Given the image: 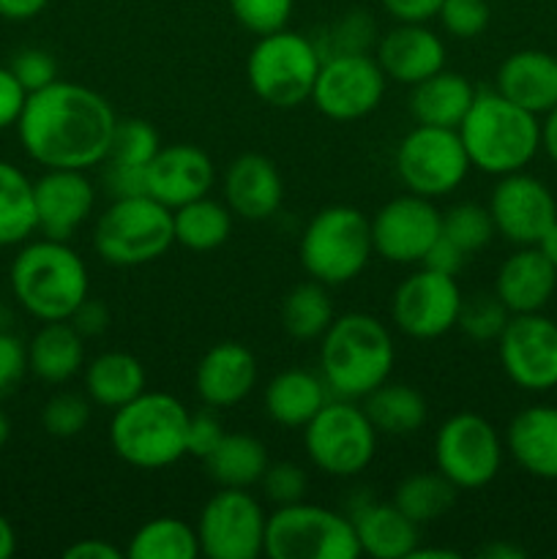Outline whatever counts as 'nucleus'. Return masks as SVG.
Listing matches in <instances>:
<instances>
[{
    "label": "nucleus",
    "mask_w": 557,
    "mask_h": 559,
    "mask_svg": "<svg viewBox=\"0 0 557 559\" xmlns=\"http://www.w3.org/2000/svg\"><path fill=\"white\" fill-rule=\"evenodd\" d=\"M118 115L102 93L55 80L27 93L16 120L22 151L44 169H93L107 162Z\"/></svg>",
    "instance_id": "1"
},
{
    "label": "nucleus",
    "mask_w": 557,
    "mask_h": 559,
    "mask_svg": "<svg viewBox=\"0 0 557 559\" xmlns=\"http://www.w3.org/2000/svg\"><path fill=\"white\" fill-rule=\"evenodd\" d=\"M16 304L38 322L71 320L91 289L82 257L66 240H25L9 267Z\"/></svg>",
    "instance_id": "2"
},
{
    "label": "nucleus",
    "mask_w": 557,
    "mask_h": 559,
    "mask_svg": "<svg viewBox=\"0 0 557 559\" xmlns=\"http://www.w3.org/2000/svg\"><path fill=\"white\" fill-rule=\"evenodd\" d=\"M396 360L393 338L377 317L347 311L331 322L320 342V369L339 399H364L388 382Z\"/></svg>",
    "instance_id": "3"
},
{
    "label": "nucleus",
    "mask_w": 557,
    "mask_h": 559,
    "mask_svg": "<svg viewBox=\"0 0 557 559\" xmlns=\"http://www.w3.org/2000/svg\"><path fill=\"white\" fill-rule=\"evenodd\" d=\"M457 131L470 164L495 178L522 173L541 151L538 115L517 107L497 91L475 93L473 107Z\"/></svg>",
    "instance_id": "4"
},
{
    "label": "nucleus",
    "mask_w": 557,
    "mask_h": 559,
    "mask_svg": "<svg viewBox=\"0 0 557 559\" xmlns=\"http://www.w3.org/2000/svg\"><path fill=\"white\" fill-rule=\"evenodd\" d=\"M191 413L180 399L162 391H142L109 420L115 456L137 469H162L186 456Z\"/></svg>",
    "instance_id": "5"
},
{
    "label": "nucleus",
    "mask_w": 557,
    "mask_h": 559,
    "mask_svg": "<svg viewBox=\"0 0 557 559\" xmlns=\"http://www.w3.org/2000/svg\"><path fill=\"white\" fill-rule=\"evenodd\" d=\"M300 265L315 282L325 287H339L369 265L375 254L371 243V218H366L353 205H331L315 213L300 235Z\"/></svg>",
    "instance_id": "6"
},
{
    "label": "nucleus",
    "mask_w": 557,
    "mask_h": 559,
    "mask_svg": "<svg viewBox=\"0 0 557 559\" xmlns=\"http://www.w3.org/2000/svg\"><path fill=\"white\" fill-rule=\"evenodd\" d=\"M173 243V211L147 194L112 200L93 227V249L115 267L156 262Z\"/></svg>",
    "instance_id": "7"
},
{
    "label": "nucleus",
    "mask_w": 557,
    "mask_h": 559,
    "mask_svg": "<svg viewBox=\"0 0 557 559\" xmlns=\"http://www.w3.org/2000/svg\"><path fill=\"white\" fill-rule=\"evenodd\" d=\"M320 66L317 44L284 27L257 38L246 60V80L251 93L268 107L293 109L311 98Z\"/></svg>",
    "instance_id": "8"
},
{
    "label": "nucleus",
    "mask_w": 557,
    "mask_h": 559,
    "mask_svg": "<svg viewBox=\"0 0 557 559\" xmlns=\"http://www.w3.org/2000/svg\"><path fill=\"white\" fill-rule=\"evenodd\" d=\"M265 557L271 559H358L353 519L331 508L293 502L268 516Z\"/></svg>",
    "instance_id": "9"
},
{
    "label": "nucleus",
    "mask_w": 557,
    "mask_h": 559,
    "mask_svg": "<svg viewBox=\"0 0 557 559\" xmlns=\"http://www.w3.org/2000/svg\"><path fill=\"white\" fill-rule=\"evenodd\" d=\"M304 445L317 469L333 478H353L375 459L377 429L364 407L336 399L304 426Z\"/></svg>",
    "instance_id": "10"
},
{
    "label": "nucleus",
    "mask_w": 557,
    "mask_h": 559,
    "mask_svg": "<svg viewBox=\"0 0 557 559\" xmlns=\"http://www.w3.org/2000/svg\"><path fill=\"white\" fill-rule=\"evenodd\" d=\"M470 167L473 164L457 129L415 126L396 147L399 180L426 200L457 191L467 178Z\"/></svg>",
    "instance_id": "11"
},
{
    "label": "nucleus",
    "mask_w": 557,
    "mask_h": 559,
    "mask_svg": "<svg viewBox=\"0 0 557 559\" xmlns=\"http://www.w3.org/2000/svg\"><path fill=\"white\" fill-rule=\"evenodd\" d=\"M500 435L495 426L475 413H457L437 429L435 462L437 469L457 489H484L502 467Z\"/></svg>",
    "instance_id": "12"
},
{
    "label": "nucleus",
    "mask_w": 557,
    "mask_h": 559,
    "mask_svg": "<svg viewBox=\"0 0 557 559\" xmlns=\"http://www.w3.org/2000/svg\"><path fill=\"white\" fill-rule=\"evenodd\" d=\"M268 513L249 489H218L197 519L200 551L211 559H257L265 555Z\"/></svg>",
    "instance_id": "13"
},
{
    "label": "nucleus",
    "mask_w": 557,
    "mask_h": 559,
    "mask_svg": "<svg viewBox=\"0 0 557 559\" xmlns=\"http://www.w3.org/2000/svg\"><path fill=\"white\" fill-rule=\"evenodd\" d=\"M386 85L388 76L382 74L380 63L366 52L328 55L317 71L309 102L325 118L349 123L380 107Z\"/></svg>",
    "instance_id": "14"
},
{
    "label": "nucleus",
    "mask_w": 557,
    "mask_h": 559,
    "mask_svg": "<svg viewBox=\"0 0 557 559\" xmlns=\"http://www.w3.org/2000/svg\"><path fill=\"white\" fill-rule=\"evenodd\" d=\"M502 371L517 388L546 393L557 388V322L535 314H511L497 338Z\"/></svg>",
    "instance_id": "15"
},
{
    "label": "nucleus",
    "mask_w": 557,
    "mask_h": 559,
    "mask_svg": "<svg viewBox=\"0 0 557 559\" xmlns=\"http://www.w3.org/2000/svg\"><path fill=\"white\" fill-rule=\"evenodd\" d=\"M462 298L464 295L459 289L457 276L424 267L404 278L393 293V322L404 336L431 342L457 328Z\"/></svg>",
    "instance_id": "16"
},
{
    "label": "nucleus",
    "mask_w": 557,
    "mask_h": 559,
    "mask_svg": "<svg viewBox=\"0 0 557 559\" xmlns=\"http://www.w3.org/2000/svg\"><path fill=\"white\" fill-rule=\"evenodd\" d=\"M442 235V213L435 202L418 194L393 197L371 218V243L375 254L396 265H413L426 257Z\"/></svg>",
    "instance_id": "17"
},
{
    "label": "nucleus",
    "mask_w": 557,
    "mask_h": 559,
    "mask_svg": "<svg viewBox=\"0 0 557 559\" xmlns=\"http://www.w3.org/2000/svg\"><path fill=\"white\" fill-rule=\"evenodd\" d=\"M497 235L513 246H535L557 222V200L535 175L511 173L497 180L489 200Z\"/></svg>",
    "instance_id": "18"
},
{
    "label": "nucleus",
    "mask_w": 557,
    "mask_h": 559,
    "mask_svg": "<svg viewBox=\"0 0 557 559\" xmlns=\"http://www.w3.org/2000/svg\"><path fill=\"white\" fill-rule=\"evenodd\" d=\"M216 183V167L202 147L189 142L158 147L145 167V191L169 211L211 194Z\"/></svg>",
    "instance_id": "19"
},
{
    "label": "nucleus",
    "mask_w": 557,
    "mask_h": 559,
    "mask_svg": "<svg viewBox=\"0 0 557 559\" xmlns=\"http://www.w3.org/2000/svg\"><path fill=\"white\" fill-rule=\"evenodd\" d=\"M36 224L44 238L69 240L96 205V189L85 169H47L33 180Z\"/></svg>",
    "instance_id": "20"
},
{
    "label": "nucleus",
    "mask_w": 557,
    "mask_h": 559,
    "mask_svg": "<svg viewBox=\"0 0 557 559\" xmlns=\"http://www.w3.org/2000/svg\"><path fill=\"white\" fill-rule=\"evenodd\" d=\"M377 63L388 80L399 85H418L426 76L446 69V44L426 25L399 22L377 41Z\"/></svg>",
    "instance_id": "21"
},
{
    "label": "nucleus",
    "mask_w": 557,
    "mask_h": 559,
    "mask_svg": "<svg viewBox=\"0 0 557 559\" xmlns=\"http://www.w3.org/2000/svg\"><path fill=\"white\" fill-rule=\"evenodd\" d=\"M224 202L233 216L265 222L284 202V180L276 164L262 153H244L224 173Z\"/></svg>",
    "instance_id": "22"
},
{
    "label": "nucleus",
    "mask_w": 557,
    "mask_h": 559,
    "mask_svg": "<svg viewBox=\"0 0 557 559\" xmlns=\"http://www.w3.org/2000/svg\"><path fill=\"white\" fill-rule=\"evenodd\" d=\"M257 358L238 342H218L197 366V396L211 409H227L244 402L257 385Z\"/></svg>",
    "instance_id": "23"
},
{
    "label": "nucleus",
    "mask_w": 557,
    "mask_h": 559,
    "mask_svg": "<svg viewBox=\"0 0 557 559\" xmlns=\"http://www.w3.org/2000/svg\"><path fill=\"white\" fill-rule=\"evenodd\" d=\"M557 289V271L538 246H519L506 257L495 278V295L511 314L544 311Z\"/></svg>",
    "instance_id": "24"
},
{
    "label": "nucleus",
    "mask_w": 557,
    "mask_h": 559,
    "mask_svg": "<svg viewBox=\"0 0 557 559\" xmlns=\"http://www.w3.org/2000/svg\"><path fill=\"white\" fill-rule=\"evenodd\" d=\"M500 96L533 115H546L557 107V58L544 49H519L497 69Z\"/></svg>",
    "instance_id": "25"
},
{
    "label": "nucleus",
    "mask_w": 557,
    "mask_h": 559,
    "mask_svg": "<svg viewBox=\"0 0 557 559\" xmlns=\"http://www.w3.org/2000/svg\"><path fill=\"white\" fill-rule=\"evenodd\" d=\"M506 448L513 462L541 480H557V407L533 404L508 424Z\"/></svg>",
    "instance_id": "26"
},
{
    "label": "nucleus",
    "mask_w": 557,
    "mask_h": 559,
    "mask_svg": "<svg viewBox=\"0 0 557 559\" xmlns=\"http://www.w3.org/2000/svg\"><path fill=\"white\" fill-rule=\"evenodd\" d=\"M358 535L360 555L375 559H407L420 544L418 524L410 522L396 506L388 502H364L349 513Z\"/></svg>",
    "instance_id": "27"
},
{
    "label": "nucleus",
    "mask_w": 557,
    "mask_h": 559,
    "mask_svg": "<svg viewBox=\"0 0 557 559\" xmlns=\"http://www.w3.org/2000/svg\"><path fill=\"white\" fill-rule=\"evenodd\" d=\"M85 364V336L69 320L42 322L27 344L31 374L47 385H63L76 377Z\"/></svg>",
    "instance_id": "28"
},
{
    "label": "nucleus",
    "mask_w": 557,
    "mask_h": 559,
    "mask_svg": "<svg viewBox=\"0 0 557 559\" xmlns=\"http://www.w3.org/2000/svg\"><path fill=\"white\" fill-rule=\"evenodd\" d=\"M475 102L473 82L457 71L440 69L413 85L410 93V112L418 126H437V129H459L464 115Z\"/></svg>",
    "instance_id": "29"
},
{
    "label": "nucleus",
    "mask_w": 557,
    "mask_h": 559,
    "mask_svg": "<svg viewBox=\"0 0 557 559\" xmlns=\"http://www.w3.org/2000/svg\"><path fill=\"white\" fill-rule=\"evenodd\" d=\"M265 413L284 429H304L328 404V385L322 377L306 369H287L265 388Z\"/></svg>",
    "instance_id": "30"
},
{
    "label": "nucleus",
    "mask_w": 557,
    "mask_h": 559,
    "mask_svg": "<svg viewBox=\"0 0 557 559\" xmlns=\"http://www.w3.org/2000/svg\"><path fill=\"white\" fill-rule=\"evenodd\" d=\"M145 391V366L129 353H102L87 364L85 393L93 404L107 409L123 407L134 396Z\"/></svg>",
    "instance_id": "31"
},
{
    "label": "nucleus",
    "mask_w": 557,
    "mask_h": 559,
    "mask_svg": "<svg viewBox=\"0 0 557 559\" xmlns=\"http://www.w3.org/2000/svg\"><path fill=\"white\" fill-rule=\"evenodd\" d=\"M208 478L218 484V489H251L262 480L268 469V451L251 435H224L222 442L205 459Z\"/></svg>",
    "instance_id": "32"
},
{
    "label": "nucleus",
    "mask_w": 557,
    "mask_h": 559,
    "mask_svg": "<svg viewBox=\"0 0 557 559\" xmlns=\"http://www.w3.org/2000/svg\"><path fill=\"white\" fill-rule=\"evenodd\" d=\"M364 413L369 415L377 435L388 437L415 435L429 418L426 399L402 382H382L380 388H375L369 396H364Z\"/></svg>",
    "instance_id": "33"
},
{
    "label": "nucleus",
    "mask_w": 557,
    "mask_h": 559,
    "mask_svg": "<svg viewBox=\"0 0 557 559\" xmlns=\"http://www.w3.org/2000/svg\"><path fill=\"white\" fill-rule=\"evenodd\" d=\"M33 233H38L33 180L0 158V249L22 246Z\"/></svg>",
    "instance_id": "34"
},
{
    "label": "nucleus",
    "mask_w": 557,
    "mask_h": 559,
    "mask_svg": "<svg viewBox=\"0 0 557 559\" xmlns=\"http://www.w3.org/2000/svg\"><path fill=\"white\" fill-rule=\"evenodd\" d=\"M175 243L191 251H213L227 243L233 233V211L227 202H216L211 197H200L194 202L175 207Z\"/></svg>",
    "instance_id": "35"
},
{
    "label": "nucleus",
    "mask_w": 557,
    "mask_h": 559,
    "mask_svg": "<svg viewBox=\"0 0 557 559\" xmlns=\"http://www.w3.org/2000/svg\"><path fill=\"white\" fill-rule=\"evenodd\" d=\"M126 555L131 559H197L202 551L197 527L178 516H158L131 535Z\"/></svg>",
    "instance_id": "36"
},
{
    "label": "nucleus",
    "mask_w": 557,
    "mask_h": 559,
    "mask_svg": "<svg viewBox=\"0 0 557 559\" xmlns=\"http://www.w3.org/2000/svg\"><path fill=\"white\" fill-rule=\"evenodd\" d=\"M457 486L437 469V473L407 475L396 486L393 506L420 527V524L437 522L457 506Z\"/></svg>",
    "instance_id": "37"
},
{
    "label": "nucleus",
    "mask_w": 557,
    "mask_h": 559,
    "mask_svg": "<svg viewBox=\"0 0 557 559\" xmlns=\"http://www.w3.org/2000/svg\"><path fill=\"white\" fill-rule=\"evenodd\" d=\"M336 320L325 284L304 282L287 293L282 304V325L295 342H315Z\"/></svg>",
    "instance_id": "38"
},
{
    "label": "nucleus",
    "mask_w": 557,
    "mask_h": 559,
    "mask_svg": "<svg viewBox=\"0 0 557 559\" xmlns=\"http://www.w3.org/2000/svg\"><path fill=\"white\" fill-rule=\"evenodd\" d=\"M442 235L457 243L464 254H475L491 243L497 229L489 207L478 205V202H459L442 213Z\"/></svg>",
    "instance_id": "39"
},
{
    "label": "nucleus",
    "mask_w": 557,
    "mask_h": 559,
    "mask_svg": "<svg viewBox=\"0 0 557 559\" xmlns=\"http://www.w3.org/2000/svg\"><path fill=\"white\" fill-rule=\"evenodd\" d=\"M162 147L158 131L153 129L147 120L129 118L118 120L112 131V142H109L107 162L123 164V167H140L145 169L153 162V156Z\"/></svg>",
    "instance_id": "40"
},
{
    "label": "nucleus",
    "mask_w": 557,
    "mask_h": 559,
    "mask_svg": "<svg viewBox=\"0 0 557 559\" xmlns=\"http://www.w3.org/2000/svg\"><path fill=\"white\" fill-rule=\"evenodd\" d=\"M508 320H511V311L502 306V300L495 293L486 295H473L470 300L462 298V309H459L457 328L470 338V342L489 344L500 338V333L506 331Z\"/></svg>",
    "instance_id": "41"
},
{
    "label": "nucleus",
    "mask_w": 557,
    "mask_h": 559,
    "mask_svg": "<svg viewBox=\"0 0 557 559\" xmlns=\"http://www.w3.org/2000/svg\"><path fill=\"white\" fill-rule=\"evenodd\" d=\"M91 424V399L74 391H60L44 404L42 426L49 437L71 440Z\"/></svg>",
    "instance_id": "42"
},
{
    "label": "nucleus",
    "mask_w": 557,
    "mask_h": 559,
    "mask_svg": "<svg viewBox=\"0 0 557 559\" xmlns=\"http://www.w3.org/2000/svg\"><path fill=\"white\" fill-rule=\"evenodd\" d=\"M295 0H229V11L254 36L284 31L293 16Z\"/></svg>",
    "instance_id": "43"
},
{
    "label": "nucleus",
    "mask_w": 557,
    "mask_h": 559,
    "mask_svg": "<svg viewBox=\"0 0 557 559\" xmlns=\"http://www.w3.org/2000/svg\"><path fill=\"white\" fill-rule=\"evenodd\" d=\"M437 20H440L442 31L448 36L459 38V41H470V38H478L489 27L491 11L486 0H442Z\"/></svg>",
    "instance_id": "44"
},
{
    "label": "nucleus",
    "mask_w": 557,
    "mask_h": 559,
    "mask_svg": "<svg viewBox=\"0 0 557 559\" xmlns=\"http://www.w3.org/2000/svg\"><path fill=\"white\" fill-rule=\"evenodd\" d=\"M371 41H375V22H371V16L353 11V14H347L331 27V38L315 44L322 58H328V55L342 52H366Z\"/></svg>",
    "instance_id": "45"
},
{
    "label": "nucleus",
    "mask_w": 557,
    "mask_h": 559,
    "mask_svg": "<svg viewBox=\"0 0 557 559\" xmlns=\"http://www.w3.org/2000/svg\"><path fill=\"white\" fill-rule=\"evenodd\" d=\"M262 491H265L268 500L273 506H293V502H300L306 495V486H309V478H306L304 467L295 462H276L268 464L265 475H262Z\"/></svg>",
    "instance_id": "46"
},
{
    "label": "nucleus",
    "mask_w": 557,
    "mask_h": 559,
    "mask_svg": "<svg viewBox=\"0 0 557 559\" xmlns=\"http://www.w3.org/2000/svg\"><path fill=\"white\" fill-rule=\"evenodd\" d=\"M9 69L14 71V76L20 80V85L25 87L27 93L42 91V87L52 85V82L58 80V63H55V58L47 49L38 47L20 49V52L11 58Z\"/></svg>",
    "instance_id": "47"
},
{
    "label": "nucleus",
    "mask_w": 557,
    "mask_h": 559,
    "mask_svg": "<svg viewBox=\"0 0 557 559\" xmlns=\"http://www.w3.org/2000/svg\"><path fill=\"white\" fill-rule=\"evenodd\" d=\"M27 371V344L14 333L0 331V402L20 391Z\"/></svg>",
    "instance_id": "48"
},
{
    "label": "nucleus",
    "mask_w": 557,
    "mask_h": 559,
    "mask_svg": "<svg viewBox=\"0 0 557 559\" xmlns=\"http://www.w3.org/2000/svg\"><path fill=\"white\" fill-rule=\"evenodd\" d=\"M227 435L222 426V420L211 413V407L205 413L191 415L189 420V435H186V456L205 459L213 448L222 442V437Z\"/></svg>",
    "instance_id": "49"
},
{
    "label": "nucleus",
    "mask_w": 557,
    "mask_h": 559,
    "mask_svg": "<svg viewBox=\"0 0 557 559\" xmlns=\"http://www.w3.org/2000/svg\"><path fill=\"white\" fill-rule=\"evenodd\" d=\"M27 91L20 85L9 66H0V131L11 129L25 109Z\"/></svg>",
    "instance_id": "50"
},
{
    "label": "nucleus",
    "mask_w": 557,
    "mask_h": 559,
    "mask_svg": "<svg viewBox=\"0 0 557 559\" xmlns=\"http://www.w3.org/2000/svg\"><path fill=\"white\" fill-rule=\"evenodd\" d=\"M104 186H107L112 200H123V197H140L145 191V169L140 167H123V164L104 162Z\"/></svg>",
    "instance_id": "51"
},
{
    "label": "nucleus",
    "mask_w": 557,
    "mask_h": 559,
    "mask_svg": "<svg viewBox=\"0 0 557 559\" xmlns=\"http://www.w3.org/2000/svg\"><path fill=\"white\" fill-rule=\"evenodd\" d=\"M464 260H467V254H464L457 243H451L446 235H440L420 262H424V267H429V271L446 273V276H457V273L464 267Z\"/></svg>",
    "instance_id": "52"
},
{
    "label": "nucleus",
    "mask_w": 557,
    "mask_h": 559,
    "mask_svg": "<svg viewBox=\"0 0 557 559\" xmlns=\"http://www.w3.org/2000/svg\"><path fill=\"white\" fill-rule=\"evenodd\" d=\"M442 0H382V9L396 22H410V25H426L435 20Z\"/></svg>",
    "instance_id": "53"
},
{
    "label": "nucleus",
    "mask_w": 557,
    "mask_h": 559,
    "mask_svg": "<svg viewBox=\"0 0 557 559\" xmlns=\"http://www.w3.org/2000/svg\"><path fill=\"white\" fill-rule=\"evenodd\" d=\"M69 322L85 338L102 336V333L109 328V309L104 304H98V300L85 298V300H82L80 309H76L74 314H71Z\"/></svg>",
    "instance_id": "54"
},
{
    "label": "nucleus",
    "mask_w": 557,
    "mask_h": 559,
    "mask_svg": "<svg viewBox=\"0 0 557 559\" xmlns=\"http://www.w3.org/2000/svg\"><path fill=\"white\" fill-rule=\"evenodd\" d=\"M63 557L66 559H120L123 557V551L102 538H85L71 544L69 549L63 551Z\"/></svg>",
    "instance_id": "55"
},
{
    "label": "nucleus",
    "mask_w": 557,
    "mask_h": 559,
    "mask_svg": "<svg viewBox=\"0 0 557 559\" xmlns=\"http://www.w3.org/2000/svg\"><path fill=\"white\" fill-rule=\"evenodd\" d=\"M49 0H0V16L11 22H27L42 14Z\"/></svg>",
    "instance_id": "56"
},
{
    "label": "nucleus",
    "mask_w": 557,
    "mask_h": 559,
    "mask_svg": "<svg viewBox=\"0 0 557 559\" xmlns=\"http://www.w3.org/2000/svg\"><path fill=\"white\" fill-rule=\"evenodd\" d=\"M541 147L557 164V107L544 115V123H541Z\"/></svg>",
    "instance_id": "57"
},
{
    "label": "nucleus",
    "mask_w": 557,
    "mask_h": 559,
    "mask_svg": "<svg viewBox=\"0 0 557 559\" xmlns=\"http://www.w3.org/2000/svg\"><path fill=\"white\" fill-rule=\"evenodd\" d=\"M481 557L484 559H524V549H519V546H513V544H506V540H495V544H489L481 549Z\"/></svg>",
    "instance_id": "58"
},
{
    "label": "nucleus",
    "mask_w": 557,
    "mask_h": 559,
    "mask_svg": "<svg viewBox=\"0 0 557 559\" xmlns=\"http://www.w3.org/2000/svg\"><path fill=\"white\" fill-rule=\"evenodd\" d=\"M16 551V533L9 519L0 513V559H9Z\"/></svg>",
    "instance_id": "59"
},
{
    "label": "nucleus",
    "mask_w": 557,
    "mask_h": 559,
    "mask_svg": "<svg viewBox=\"0 0 557 559\" xmlns=\"http://www.w3.org/2000/svg\"><path fill=\"white\" fill-rule=\"evenodd\" d=\"M541 249V254L546 257V260L552 262V265H555V271H557V222L552 224L549 229H546L544 233V238L538 240V243H535Z\"/></svg>",
    "instance_id": "60"
},
{
    "label": "nucleus",
    "mask_w": 557,
    "mask_h": 559,
    "mask_svg": "<svg viewBox=\"0 0 557 559\" xmlns=\"http://www.w3.org/2000/svg\"><path fill=\"white\" fill-rule=\"evenodd\" d=\"M407 559H459V551H453V549H435V546H431V549H424V546L418 544L413 551H410Z\"/></svg>",
    "instance_id": "61"
},
{
    "label": "nucleus",
    "mask_w": 557,
    "mask_h": 559,
    "mask_svg": "<svg viewBox=\"0 0 557 559\" xmlns=\"http://www.w3.org/2000/svg\"><path fill=\"white\" fill-rule=\"evenodd\" d=\"M9 437H11V420H9V415L3 413V407H0V448L9 442Z\"/></svg>",
    "instance_id": "62"
}]
</instances>
